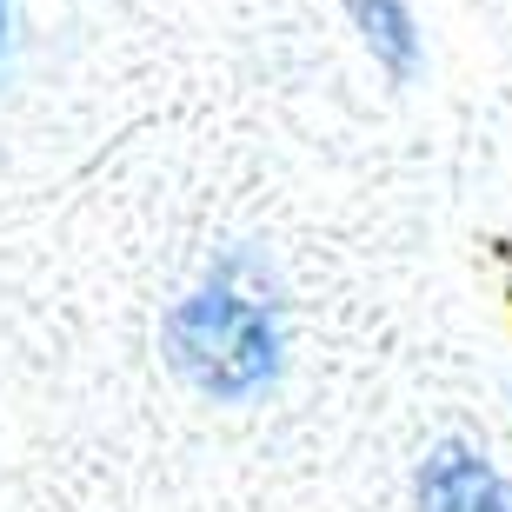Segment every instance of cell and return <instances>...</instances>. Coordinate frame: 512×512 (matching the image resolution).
Listing matches in <instances>:
<instances>
[{
  "label": "cell",
  "instance_id": "cell-1",
  "mask_svg": "<svg viewBox=\"0 0 512 512\" xmlns=\"http://www.w3.org/2000/svg\"><path fill=\"white\" fill-rule=\"evenodd\" d=\"M167 360L173 373L207 399H253L280 373V313L233 273H213L167 313Z\"/></svg>",
  "mask_w": 512,
  "mask_h": 512
},
{
  "label": "cell",
  "instance_id": "cell-2",
  "mask_svg": "<svg viewBox=\"0 0 512 512\" xmlns=\"http://www.w3.org/2000/svg\"><path fill=\"white\" fill-rule=\"evenodd\" d=\"M413 499H419V512H512V479L479 446L446 439V446H433L419 459Z\"/></svg>",
  "mask_w": 512,
  "mask_h": 512
},
{
  "label": "cell",
  "instance_id": "cell-3",
  "mask_svg": "<svg viewBox=\"0 0 512 512\" xmlns=\"http://www.w3.org/2000/svg\"><path fill=\"white\" fill-rule=\"evenodd\" d=\"M346 14H353L360 40L373 47V60H380L386 74L413 80V67H419V27H413V14H406V0H346Z\"/></svg>",
  "mask_w": 512,
  "mask_h": 512
},
{
  "label": "cell",
  "instance_id": "cell-4",
  "mask_svg": "<svg viewBox=\"0 0 512 512\" xmlns=\"http://www.w3.org/2000/svg\"><path fill=\"white\" fill-rule=\"evenodd\" d=\"M0 47H7V0H0Z\"/></svg>",
  "mask_w": 512,
  "mask_h": 512
}]
</instances>
